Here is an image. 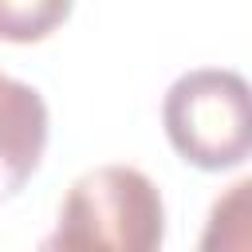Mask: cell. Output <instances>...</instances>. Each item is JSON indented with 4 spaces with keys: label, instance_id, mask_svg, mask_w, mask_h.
<instances>
[{
    "label": "cell",
    "instance_id": "6da1fadb",
    "mask_svg": "<svg viewBox=\"0 0 252 252\" xmlns=\"http://www.w3.org/2000/svg\"><path fill=\"white\" fill-rule=\"evenodd\" d=\"M165 240L158 185L134 165L87 169L63 197L55 232L43 240L63 252H154Z\"/></svg>",
    "mask_w": 252,
    "mask_h": 252
},
{
    "label": "cell",
    "instance_id": "7a4b0ae2",
    "mask_svg": "<svg viewBox=\"0 0 252 252\" xmlns=\"http://www.w3.org/2000/svg\"><path fill=\"white\" fill-rule=\"evenodd\" d=\"M161 126L181 161L220 173L252 158V83L228 67H197L169 83Z\"/></svg>",
    "mask_w": 252,
    "mask_h": 252
},
{
    "label": "cell",
    "instance_id": "3957f363",
    "mask_svg": "<svg viewBox=\"0 0 252 252\" xmlns=\"http://www.w3.org/2000/svg\"><path fill=\"white\" fill-rule=\"evenodd\" d=\"M47 102L32 83L0 75V201L16 197L47 150Z\"/></svg>",
    "mask_w": 252,
    "mask_h": 252
},
{
    "label": "cell",
    "instance_id": "277c9868",
    "mask_svg": "<svg viewBox=\"0 0 252 252\" xmlns=\"http://www.w3.org/2000/svg\"><path fill=\"white\" fill-rule=\"evenodd\" d=\"M201 252H252V177L232 181L213 201Z\"/></svg>",
    "mask_w": 252,
    "mask_h": 252
},
{
    "label": "cell",
    "instance_id": "5b68a950",
    "mask_svg": "<svg viewBox=\"0 0 252 252\" xmlns=\"http://www.w3.org/2000/svg\"><path fill=\"white\" fill-rule=\"evenodd\" d=\"M75 0H0V39L8 43H39L67 16Z\"/></svg>",
    "mask_w": 252,
    "mask_h": 252
}]
</instances>
